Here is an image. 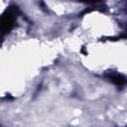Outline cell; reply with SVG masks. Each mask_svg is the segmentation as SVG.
<instances>
[{
    "label": "cell",
    "mask_w": 127,
    "mask_h": 127,
    "mask_svg": "<svg viewBox=\"0 0 127 127\" xmlns=\"http://www.w3.org/2000/svg\"><path fill=\"white\" fill-rule=\"evenodd\" d=\"M15 23V13L14 12H8L5 16L2 18V31L3 33L8 32L12 29Z\"/></svg>",
    "instance_id": "1"
}]
</instances>
